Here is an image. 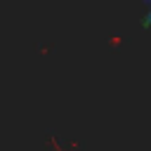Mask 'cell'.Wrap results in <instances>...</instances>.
Returning <instances> with one entry per match:
<instances>
[{
    "label": "cell",
    "mask_w": 151,
    "mask_h": 151,
    "mask_svg": "<svg viewBox=\"0 0 151 151\" xmlns=\"http://www.w3.org/2000/svg\"><path fill=\"white\" fill-rule=\"evenodd\" d=\"M142 26H144V28H149V26H151V2H149V9H146V14L142 17Z\"/></svg>",
    "instance_id": "cell-1"
}]
</instances>
